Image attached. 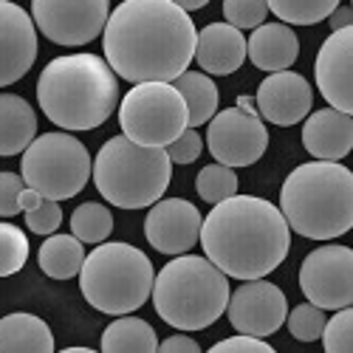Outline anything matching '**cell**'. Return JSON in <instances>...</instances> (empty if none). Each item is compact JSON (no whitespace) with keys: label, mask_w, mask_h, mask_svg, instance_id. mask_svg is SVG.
<instances>
[{"label":"cell","mask_w":353,"mask_h":353,"mask_svg":"<svg viewBox=\"0 0 353 353\" xmlns=\"http://www.w3.org/2000/svg\"><path fill=\"white\" fill-rule=\"evenodd\" d=\"M102 34L108 65L133 85L172 82L195 60V23L172 0H125Z\"/></svg>","instance_id":"cell-1"},{"label":"cell","mask_w":353,"mask_h":353,"mask_svg":"<svg viewBox=\"0 0 353 353\" xmlns=\"http://www.w3.org/2000/svg\"><path fill=\"white\" fill-rule=\"evenodd\" d=\"M203 257L234 280H257L272 274L288 257L291 229L272 201L238 195L212 203L201 223Z\"/></svg>","instance_id":"cell-2"},{"label":"cell","mask_w":353,"mask_h":353,"mask_svg":"<svg viewBox=\"0 0 353 353\" xmlns=\"http://www.w3.org/2000/svg\"><path fill=\"white\" fill-rule=\"evenodd\" d=\"M37 102L57 128L97 130L119 105V79L97 54H65L43 68Z\"/></svg>","instance_id":"cell-3"},{"label":"cell","mask_w":353,"mask_h":353,"mask_svg":"<svg viewBox=\"0 0 353 353\" xmlns=\"http://www.w3.org/2000/svg\"><path fill=\"white\" fill-rule=\"evenodd\" d=\"M280 212L308 241H334L353 226V172L339 161H308L288 172Z\"/></svg>","instance_id":"cell-4"},{"label":"cell","mask_w":353,"mask_h":353,"mask_svg":"<svg viewBox=\"0 0 353 353\" xmlns=\"http://www.w3.org/2000/svg\"><path fill=\"white\" fill-rule=\"evenodd\" d=\"M156 314L175 331H203L218 322L229 303V277L212 260L175 254L153 280Z\"/></svg>","instance_id":"cell-5"},{"label":"cell","mask_w":353,"mask_h":353,"mask_svg":"<svg viewBox=\"0 0 353 353\" xmlns=\"http://www.w3.org/2000/svg\"><path fill=\"white\" fill-rule=\"evenodd\" d=\"M99 195L119 210H144L167 192L172 161L164 147H141L128 136H113L91 167Z\"/></svg>","instance_id":"cell-6"},{"label":"cell","mask_w":353,"mask_h":353,"mask_svg":"<svg viewBox=\"0 0 353 353\" xmlns=\"http://www.w3.org/2000/svg\"><path fill=\"white\" fill-rule=\"evenodd\" d=\"M153 263L141 249L130 243H97L91 254H85L79 269V288L88 305L122 316L133 314L150 300L153 291Z\"/></svg>","instance_id":"cell-7"},{"label":"cell","mask_w":353,"mask_h":353,"mask_svg":"<svg viewBox=\"0 0 353 353\" xmlns=\"http://www.w3.org/2000/svg\"><path fill=\"white\" fill-rule=\"evenodd\" d=\"M91 153L71 133H43L23 150L20 175L43 198L68 201L91 179Z\"/></svg>","instance_id":"cell-8"},{"label":"cell","mask_w":353,"mask_h":353,"mask_svg":"<svg viewBox=\"0 0 353 353\" xmlns=\"http://www.w3.org/2000/svg\"><path fill=\"white\" fill-rule=\"evenodd\" d=\"M119 125L141 147H167L190 128L184 97L172 82H139L119 105Z\"/></svg>","instance_id":"cell-9"},{"label":"cell","mask_w":353,"mask_h":353,"mask_svg":"<svg viewBox=\"0 0 353 353\" xmlns=\"http://www.w3.org/2000/svg\"><path fill=\"white\" fill-rule=\"evenodd\" d=\"M110 14V0H32L37 32L57 46H88L102 32Z\"/></svg>","instance_id":"cell-10"},{"label":"cell","mask_w":353,"mask_h":353,"mask_svg":"<svg viewBox=\"0 0 353 353\" xmlns=\"http://www.w3.org/2000/svg\"><path fill=\"white\" fill-rule=\"evenodd\" d=\"M300 288L305 300L322 311L353 303V252L339 243L314 249L300 266Z\"/></svg>","instance_id":"cell-11"},{"label":"cell","mask_w":353,"mask_h":353,"mask_svg":"<svg viewBox=\"0 0 353 353\" xmlns=\"http://www.w3.org/2000/svg\"><path fill=\"white\" fill-rule=\"evenodd\" d=\"M207 147L218 164L249 167L263 159L269 147V130L260 116L243 113L241 108H226L207 122Z\"/></svg>","instance_id":"cell-12"},{"label":"cell","mask_w":353,"mask_h":353,"mask_svg":"<svg viewBox=\"0 0 353 353\" xmlns=\"http://www.w3.org/2000/svg\"><path fill=\"white\" fill-rule=\"evenodd\" d=\"M223 314L229 316L232 328L238 334L266 339L285 325L288 300L280 291V285L257 277V280H246L243 285L229 291V303H226Z\"/></svg>","instance_id":"cell-13"},{"label":"cell","mask_w":353,"mask_h":353,"mask_svg":"<svg viewBox=\"0 0 353 353\" xmlns=\"http://www.w3.org/2000/svg\"><path fill=\"white\" fill-rule=\"evenodd\" d=\"M203 215L184 198H159L144 218V238L161 254H184L201 238Z\"/></svg>","instance_id":"cell-14"},{"label":"cell","mask_w":353,"mask_h":353,"mask_svg":"<svg viewBox=\"0 0 353 353\" xmlns=\"http://www.w3.org/2000/svg\"><path fill=\"white\" fill-rule=\"evenodd\" d=\"M37 60V26L26 9L0 0V88L23 79Z\"/></svg>","instance_id":"cell-15"},{"label":"cell","mask_w":353,"mask_h":353,"mask_svg":"<svg viewBox=\"0 0 353 353\" xmlns=\"http://www.w3.org/2000/svg\"><path fill=\"white\" fill-rule=\"evenodd\" d=\"M257 116L277 128H291L311 113L314 91L303 74L297 71H274L257 88Z\"/></svg>","instance_id":"cell-16"},{"label":"cell","mask_w":353,"mask_h":353,"mask_svg":"<svg viewBox=\"0 0 353 353\" xmlns=\"http://www.w3.org/2000/svg\"><path fill=\"white\" fill-rule=\"evenodd\" d=\"M350 63H353V26L336 28L331 37L322 43L316 54V88L325 97V102L342 113H353V77H350Z\"/></svg>","instance_id":"cell-17"},{"label":"cell","mask_w":353,"mask_h":353,"mask_svg":"<svg viewBox=\"0 0 353 353\" xmlns=\"http://www.w3.org/2000/svg\"><path fill=\"white\" fill-rule=\"evenodd\" d=\"M305 150L319 161H342L353 150V113L322 108L303 125Z\"/></svg>","instance_id":"cell-18"},{"label":"cell","mask_w":353,"mask_h":353,"mask_svg":"<svg viewBox=\"0 0 353 353\" xmlns=\"http://www.w3.org/2000/svg\"><path fill=\"white\" fill-rule=\"evenodd\" d=\"M195 63L215 77L234 74L246 63L243 32L229 23H210L207 28H201L195 40Z\"/></svg>","instance_id":"cell-19"},{"label":"cell","mask_w":353,"mask_h":353,"mask_svg":"<svg viewBox=\"0 0 353 353\" xmlns=\"http://www.w3.org/2000/svg\"><path fill=\"white\" fill-rule=\"evenodd\" d=\"M246 57L260 71H285L297 63L300 40L285 23H260L246 40Z\"/></svg>","instance_id":"cell-20"},{"label":"cell","mask_w":353,"mask_h":353,"mask_svg":"<svg viewBox=\"0 0 353 353\" xmlns=\"http://www.w3.org/2000/svg\"><path fill=\"white\" fill-rule=\"evenodd\" d=\"M37 139V113L23 97L0 94V156H17Z\"/></svg>","instance_id":"cell-21"},{"label":"cell","mask_w":353,"mask_h":353,"mask_svg":"<svg viewBox=\"0 0 353 353\" xmlns=\"http://www.w3.org/2000/svg\"><path fill=\"white\" fill-rule=\"evenodd\" d=\"M54 334L34 314H9L0 319V353H51Z\"/></svg>","instance_id":"cell-22"},{"label":"cell","mask_w":353,"mask_h":353,"mask_svg":"<svg viewBox=\"0 0 353 353\" xmlns=\"http://www.w3.org/2000/svg\"><path fill=\"white\" fill-rule=\"evenodd\" d=\"M175 91L184 97V105H187V125L190 128H201L207 125L212 116L218 113V102H221V94H218V85L212 82V77L201 74V71H184L172 79Z\"/></svg>","instance_id":"cell-23"},{"label":"cell","mask_w":353,"mask_h":353,"mask_svg":"<svg viewBox=\"0 0 353 353\" xmlns=\"http://www.w3.org/2000/svg\"><path fill=\"white\" fill-rule=\"evenodd\" d=\"M102 350L105 353H156L159 339H156V331L150 322L122 314L119 319H113L105 328Z\"/></svg>","instance_id":"cell-24"},{"label":"cell","mask_w":353,"mask_h":353,"mask_svg":"<svg viewBox=\"0 0 353 353\" xmlns=\"http://www.w3.org/2000/svg\"><path fill=\"white\" fill-rule=\"evenodd\" d=\"M40 269L51 280H71L79 274L85 263V249L82 241L74 234H48L40 246Z\"/></svg>","instance_id":"cell-25"},{"label":"cell","mask_w":353,"mask_h":353,"mask_svg":"<svg viewBox=\"0 0 353 353\" xmlns=\"http://www.w3.org/2000/svg\"><path fill=\"white\" fill-rule=\"evenodd\" d=\"M266 6L285 26H314L328 20L339 0H266Z\"/></svg>","instance_id":"cell-26"},{"label":"cell","mask_w":353,"mask_h":353,"mask_svg":"<svg viewBox=\"0 0 353 353\" xmlns=\"http://www.w3.org/2000/svg\"><path fill=\"white\" fill-rule=\"evenodd\" d=\"M113 232V215L108 207L97 201H88L82 207L74 210L71 215V234L79 238L82 243H102L110 238Z\"/></svg>","instance_id":"cell-27"},{"label":"cell","mask_w":353,"mask_h":353,"mask_svg":"<svg viewBox=\"0 0 353 353\" xmlns=\"http://www.w3.org/2000/svg\"><path fill=\"white\" fill-rule=\"evenodd\" d=\"M195 190L207 203H221V201H226V198H232L234 192H238V172H234L232 167H226V164L215 161V164L203 167L198 172Z\"/></svg>","instance_id":"cell-28"},{"label":"cell","mask_w":353,"mask_h":353,"mask_svg":"<svg viewBox=\"0 0 353 353\" xmlns=\"http://www.w3.org/2000/svg\"><path fill=\"white\" fill-rule=\"evenodd\" d=\"M28 260V238L14 223L0 221V277L17 274Z\"/></svg>","instance_id":"cell-29"},{"label":"cell","mask_w":353,"mask_h":353,"mask_svg":"<svg viewBox=\"0 0 353 353\" xmlns=\"http://www.w3.org/2000/svg\"><path fill=\"white\" fill-rule=\"evenodd\" d=\"M285 325H288V334L294 339L316 342L322 336V328H325V311L314 303H303L285 314Z\"/></svg>","instance_id":"cell-30"},{"label":"cell","mask_w":353,"mask_h":353,"mask_svg":"<svg viewBox=\"0 0 353 353\" xmlns=\"http://www.w3.org/2000/svg\"><path fill=\"white\" fill-rule=\"evenodd\" d=\"M319 339L328 353H350L353 350V311H350V305L336 308V314L331 319H325V328H322Z\"/></svg>","instance_id":"cell-31"},{"label":"cell","mask_w":353,"mask_h":353,"mask_svg":"<svg viewBox=\"0 0 353 353\" xmlns=\"http://www.w3.org/2000/svg\"><path fill=\"white\" fill-rule=\"evenodd\" d=\"M269 6L266 0H223V17L234 28H257L260 23H266Z\"/></svg>","instance_id":"cell-32"},{"label":"cell","mask_w":353,"mask_h":353,"mask_svg":"<svg viewBox=\"0 0 353 353\" xmlns=\"http://www.w3.org/2000/svg\"><path fill=\"white\" fill-rule=\"evenodd\" d=\"M26 215V226L32 229L34 234H54L63 223V210H60V201H51V198H43L34 210L23 212Z\"/></svg>","instance_id":"cell-33"},{"label":"cell","mask_w":353,"mask_h":353,"mask_svg":"<svg viewBox=\"0 0 353 353\" xmlns=\"http://www.w3.org/2000/svg\"><path fill=\"white\" fill-rule=\"evenodd\" d=\"M164 150H167V156H170L172 164H192L201 156V150H203V139L198 136L195 128H187L179 139L170 141Z\"/></svg>","instance_id":"cell-34"},{"label":"cell","mask_w":353,"mask_h":353,"mask_svg":"<svg viewBox=\"0 0 353 353\" xmlns=\"http://www.w3.org/2000/svg\"><path fill=\"white\" fill-rule=\"evenodd\" d=\"M26 190L23 175L0 172V218H14L20 210V192Z\"/></svg>","instance_id":"cell-35"},{"label":"cell","mask_w":353,"mask_h":353,"mask_svg":"<svg viewBox=\"0 0 353 353\" xmlns=\"http://www.w3.org/2000/svg\"><path fill=\"white\" fill-rule=\"evenodd\" d=\"M221 350H254V353H274V347L260 339V336H249V334H238V336H229V339H221L218 345H212V353H221Z\"/></svg>","instance_id":"cell-36"},{"label":"cell","mask_w":353,"mask_h":353,"mask_svg":"<svg viewBox=\"0 0 353 353\" xmlns=\"http://www.w3.org/2000/svg\"><path fill=\"white\" fill-rule=\"evenodd\" d=\"M159 350L161 353H201V345L187 334H175V336L159 342Z\"/></svg>","instance_id":"cell-37"},{"label":"cell","mask_w":353,"mask_h":353,"mask_svg":"<svg viewBox=\"0 0 353 353\" xmlns=\"http://www.w3.org/2000/svg\"><path fill=\"white\" fill-rule=\"evenodd\" d=\"M328 20H331V32H336V28H347V26H353V9L336 6V9L328 14Z\"/></svg>","instance_id":"cell-38"},{"label":"cell","mask_w":353,"mask_h":353,"mask_svg":"<svg viewBox=\"0 0 353 353\" xmlns=\"http://www.w3.org/2000/svg\"><path fill=\"white\" fill-rule=\"evenodd\" d=\"M43 201V195L37 192V190H32V187H26L23 192H20V210L23 212H28V210H34L37 203Z\"/></svg>","instance_id":"cell-39"},{"label":"cell","mask_w":353,"mask_h":353,"mask_svg":"<svg viewBox=\"0 0 353 353\" xmlns=\"http://www.w3.org/2000/svg\"><path fill=\"white\" fill-rule=\"evenodd\" d=\"M175 6H181L184 12H198V9H203L210 3V0H172Z\"/></svg>","instance_id":"cell-40"},{"label":"cell","mask_w":353,"mask_h":353,"mask_svg":"<svg viewBox=\"0 0 353 353\" xmlns=\"http://www.w3.org/2000/svg\"><path fill=\"white\" fill-rule=\"evenodd\" d=\"M234 108H241L243 113L257 116V102H254V97H238V105H234Z\"/></svg>","instance_id":"cell-41"},{"label":"cell","mask_w":353,"mask_h":353,"mask_svg":"<svg viewBox=\"0 0 353 353\" xmlns=\"http://www.w3.org/2000/svg\"><path fill=\"white\" fill-rule=\"evenodd\" d=\"M65 353H91V347H65Z\"/></svg>","instance_id":"cell-42"}]
</instances>
